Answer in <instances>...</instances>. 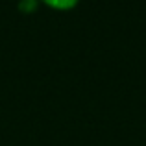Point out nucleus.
<instances>
[{"instance_id": "obj_1", "label": "nucleus", "mask_w": 146, "mask_h": 146, "mask_svg": "<svg viewBox=\"0 0 146 146\" xmlns=\"http://www.w3.org/2000/svg\"><path fill=\"white\" fill-rule=\"evenodd\" d=\"M41 2H44L46 6L54 7V9H70L80 0H41Z\"/></svg>"}, {"instance_id": "obj_2", "label": "nucleus", "mask_w": 146, "mask_h": 146, "mask_svg": "<svg viewBox=\"0 0 146 146\" xmlns=\"http://www.w3.org/2000/svg\"><path fill=\"white\" fill-rule=\"evenodd\" d=\"M39 4V0H21L19 2V9L21 11H33Z\"/></svg>"}]
</instances>
